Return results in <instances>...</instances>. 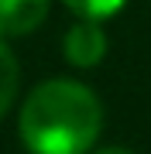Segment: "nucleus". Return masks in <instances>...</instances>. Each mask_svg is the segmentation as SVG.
<instances>
[{"mask_svg": "<svg viewBox=\"0 0 151 154\" xmlns=\"http://www.w3.org/2000/svg\"><path fill=\"white\" fill-rule=\"evenodd\" d=\"M17 130L31 154H90L103 130V103L86 82L48 79L24 96Z\"/></svg>", "mask_w": 151, "mask_h": 154, "instance_id": "obj_1", "label": "nucleus"}, {"mask_svg": "<svg viewBox=\"0 0 151 154\" xmlns=\"http://www.w3.org/2000/svg\"><path fill=\"white\" fill-rule=\"evenodd\" d=\"M62 55H65V62L76 65V69L100 65L103 55H106V34L100 28V21H86V17H79L72 28L65 31V38H62Z\"/></svg>", "mask_w": 151, "mask_h": 154, "instance_id": "obj_2", "label": "nucleus"}, {"mask_svg": "<svg viewBox=\"0 0 151 154\" xmlns=\"http://www.w3.org/2000/svg\"><path fill=\"white\" fill-rule=\"evenodd\" d=\"M52 0H0V34L4 38H24L48 17Z\"/></svg>", "mask_w": 151, "mask_h": 154, "instance_id": "obj_3", "label": "nucleus"}, {"mask_svg": "<svg viewBox=\"0 0 151 154\" xmlns=\"http://www.w3.org/2000/svg\"><path fill=\"white\" fill-rule=\"evenodd\" d=\"M17 82H21L17 58H14V51H11V45H7V38L0 34V116H7V110L14 106Z\"/></svg>", "mask_w": 151, "mask_h": 154, "instance_id": "obj_4", "label": "nucleus"}, {"mask_svg": "<svg viewBox=\"0 0 151 154\" xmlns=\"http://www.w3.org/2000/svg\"><path fill=\"white\" fill-rule=\"evenodd\" d=\"M76 17H86V21H106V17L120 14L127 0H62Z\"/></svg>", "mask_w": 151, "mask_h": 154, "instance_id": "obj_5", "label": "nucleus"}, {"mask_svg": "<svg viewBox=\"0 0 151 154\" xmlns=\"http://www.w3.org/2000/svg\"><path fill=\"white\" fill-rule=\"evenodd\" d=\"M90 154H134L127 147H100V151H90Z\"/></svg>", "mask_w": 151, "mask_h": 154, "instance_id": "obj_6", "label": "nucleus"}]
</instances>
